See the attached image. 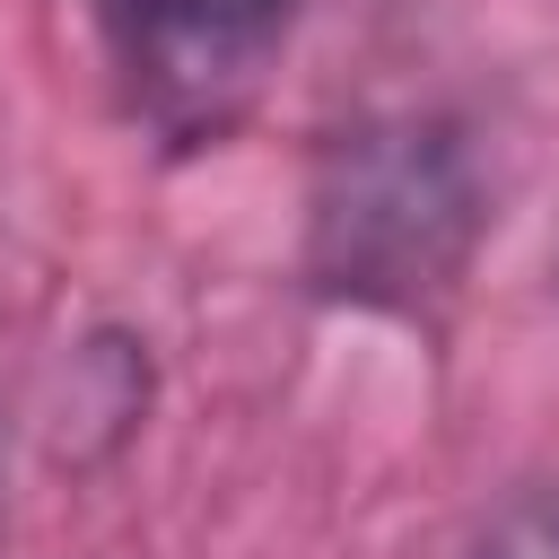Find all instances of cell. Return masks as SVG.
Instances as JSON below:
<instances>
[{"label":"cell","mask_w":559,"mask_h":559,"mask_svg":"<svg viewBox=\"0 0 559 559\" xmlns=\"http://www.w3.org/2000/svg\"><path fill=\"white\" fill-rule=\"evenodd\" d=\"M306 0H96L114 105L166 157L218 148L271 87Z\"/></svg>","instance_id":"2"},{"label":"cell","mask_w":559,"mask_h":559,"mask_svg":"<svg viewBox=\"0 0 559 559\" xmlns=\"http://www.w3.org/2000/svg\"><path fill=\"white\" fill-rule=\"evenodd\" d=\"M489 157L454 105H358L306 148L297 288L367 323H437L489 245Z\"/></svg>","instance_id":"1"},{"label":"cell","mask_w":559,"mask_h":559,"mask_svg":"<svg viewBox=\"0 0 559 559\" xmlns=\"http://www.w3.org/2000/svg\"><path fill=\"white\" fill-rule=\"evenodd\" d=\"M550 297H559V236H550Z\"/></svg>","instance_id":"6"},{"label":"cell","mask_w":559,"mask_h":559,"mask_svg":"<svg viewBox=\"0 0 559 559\" xmlns=\"http://www.w3.org/2000/svg\"><path fill=\"white\" fill-rule=\"evenodd\" d=\"M0 533H9V437H0Z\"/></svg>","instance_id":"5"},{"label":"cell","mask_w":559,"mask_h":559,"mask_svg":"<svg viewBox=\"0 0 559 559\" xmlns=\"http://www.w3.org/2000/svg\"><path fill=\"white\" fill-rule=\"evenodd\" d=\"M463 559H559V480L507 489V498L480 515V533H472Z\"/></svg>","instance_id":"4"},{"label":"cell","mask_w":559,"mask_h":559,"mask_svg":"<svg viewBox=\"0 0 559 559\" xmlns=\"http://www.w3.org/2000/svg\"><path fill=\"white\" fill-rule=\"evenodd\" d=\"M148 402H157V358H148V332L131 323H87L70 349H61V376H52V402H44V454L61 472H105L131 454V437L148 428Z\"/></svg>","instance_id":"3"}]
</instances>
